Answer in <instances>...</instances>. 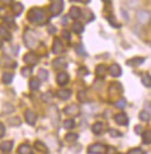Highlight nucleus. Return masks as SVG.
<instances>
[{
  "label": "nucleus",
  "mask_w": 151,
  "mask_h": 154,
  "mask_svg": "<svg viewBox=\"0 0 151 154\" xmlns=\"http://www.w3.org/2000/svg\"><path fill=\"white\" fill-rule=\"evenodd\" d=\"M136 21L142 26H146L151 21V14L145 9H141L136 13Z\"/></svg>",
  "instance_id": "nucleus-2"
},
{
  "label": "nucleus",
  "mask_w": 151,
  "mask_h": 154,
  "mask_svg": "<svg viewBox=\"0 0 151 154\" xmlns=\"http://www.w3.org/2000/svg\"><path fill=\"white\" fill-rule=\"evenodd\" d=\"M144 144H151V131H145L142 134Z\"/></svg>",
  "instance_id": "nucleus-31"
},
{
  "label": "nucleus",
  "mask_w": 151,
  "mask_h": 154,
  "mask_svg": "<svg viewBox=\"0 0 151 154\" xmlns=\"http://www.w3.org/2000/svg\"><path fill=\"white\" fill-rule=\"evenodd\" d=\"M72 30L75 31V32H77V34L83 32V30H84L83 24H82L80 22H75L73 24H72Z\"/></svg>",
  "instance_id": "nucleus-27"
},
{
  "label": "nucleus",
  "mask_w": 151,
  "mask_h": 154,
  "mask_svg": "<svg viewBox=\"0 0 151 154\" xmlns=\"http://www.w3.org/2000/svg\"><path fill=\"white\" fill-rule=\"evenodd\" d=\"M40 80L38 79H31L29 81V87L31 91H37L38 88H40Z\"/></svg>",
  "instance_id": "nucleus-23"
},
{
  "label": "nucleus",
  "mask_w": 151,
  "mask_h": 154,
  "mask_svg": "<svg viewBox=\"0 0 151 154\" xmlns=\"http://www.w3.org/2000/svg\"><path fill=\"white\" fill-rule=\"evenodd\" d=\"M75 121L73 119H66V121H64V123H63V126L65 128V129H68V130H71V129H73L75 128Z\"/></svg>",
  "instance_id": "nucleus-29"
},
{
  "label": "nucleus",
  "mask_w": 151,
  "mask_h": 154,
  "mask_svg": "<svg viewBox=\"0 0 151 154\" xmlns=\"http://www.w3.org/2000/svg\"><path fill=\"white\" fill-rule=\"evenodd\" d=\"M23 11V5L22 4H20V2H15L12 5V12H13V14L14 15H20L21 13H22Z\"/></svg>",
  "instance_id": "nucleus-16"
},
{
  "label": "nucleus",
  "mask_w": 151,
  "mask_h": 154,
  "mask_svg": "<svg viewBox=\"0 0 151 154\" xmlns=\"http://www.w3.org/2000/svg\"><path fill=\"white\" fill-rule=\"evenodd\" d=\"M0 35H1V37H4V39H6V41H11V34H9L6 29L0 28Z\"/></svg>",
  "instance_id": "nucleus-32"
},
{
  "label": "nucleus",
  "mask_w": 151,
  "mask_h": 154,
  "mask_svg": "<svg viewBox=\"0 0 151 154\" xmlns=\"http://www.w3.org/2000/svg\"><path fill=\"white\" fill-rule=\"evenodd\" d=\"M65 65V59L63 57H59V58H56L53 62V66L55 69H58L60 67H63Z\"/></svg>",
  "instance_id": "nucleus-19"
},
{
  "label": "nucleus",
  "mask_w": 151,
  "mask_h": 154,
  "mask_svg": "<svg viewBox=\"0 0 151 154\" xmlns=\"http://www.w3.org/2000/svg\"><path fill=\"white\" fill-rule=\"evenodd\" d=\"M23 60L26 64H28V65H35V64H37L38 62V58L37 56L35 54H33V52H29V54H27L24 57H23Z\"/></svg>",
  "instance_id": "nucleus-7"
},
{
  "label": "nucleus",
  "mask_w": 151,
  "mask_h": 154,
  "mask_svg": "<svg viewBox=\"0 0 151 154\" xmlns=\"http://www.w3.org/2000/svg\"><path fill=\"white\" fill-rule=\"evenodd\" d=\"M63 7H64V2H63V0H51V4H50L49 11H50V13H51L53 16H56L62 13Z\"/></svg>",
  "instance_id": "nucleus-3"
},
{
  "label": "nucleus",
  "mask_w": 151,
  "mask_h": 154,
  "mask_svg": "<svg viewBox=\"0 0 151 154\" xmlns=\"http://www.w3.org/2000/svg\"><path fill=\"white\" fill-rule=\"evenodd\" d=\"M106 154H119L117 152V149L116 148H114V147L109 146V147H106Z\"/></svg>",
  "instance_id": "nucleus-37"
},
{
  "label": "nucleus",
  "mask_w": 151,
  "mask_h": 154,
  "mask_svg": "<svg viewBox=\"0 0 151 154\" xmlns=\"http://www.w3.org/2000/svg\"><path fill=\"white\" fill-rule=\"evenodd\" d=\"M69 15L71 16L72 19L77 20V19H79V17H80V15H82V11H80L78 7H72L71 9H70Z\"/></svg>",
  "instance_id": "nucleus-20"
},
{
  "label": "nucleus",
  "mask_w": 151,
  "mask_h": 154,
  "mask_svg": "<svg viewBox=\"0 0 151 154\" xmlns=\"http://www.w3.org/2000/svg\"><path fill=\"white\" fill-rule=\"evenodd\" d=\"M78 99L80 101H84V99H85V92H79V94H78Z\"/></svg>",
  "instance_id": "nucleus-44"
},
{
  "label": "nucleus",
  "mask_w": 151,
  "mask_h": 154,
  "mask_svg": "<svg viewBox=\"0 0 151 154\" xmlns=\"http://www.w3.org/2000/svg\"><path fill=\"white\" fill-rule=\"evenodd\" d=\"M6 133V129H5V125L0 122V138H2Z\"/></svg>",
  "instance_id": "nucleus-39"
},
{
  "label": "nucleus",
  "mask_w": 151,
  "mask_h": 154,
  "mask_svg": "<svg viewBox=\"0 0 151 154\" xmlns=\"http://www.w3.org/2000/svg\"><path fill=\"white\" fill-rule=\"evenodd\" d=\"M126 100L124 99H120V100H117L116 102H115V107L119 109H123L124 107H126Z\"/></svg>",
  "instance_id": "nucleus-34"
},
{
  "label": "nucleus",
  "mask_w": 151,
  "mask_h": 154,
  "mask_svg": "<svg viewBox=\"0 0 151 154\" xmlns=\"http://www.w3.org/2000/svg\"><path fill=\"white\" fill-rule=\"evenodd\" d=\"M108 72H109V74L112 77H120L121 74H122V69H121L120 65H117V64L111 65L109 69H108Z\"/></svg>",
  "instance_id": "nucleus-10"
},
{
  "label": "nucleus",
  "mask_w": 151,
  "mask_h": 154,
  "mask_svg": "<svg viewBox=\"0 0 151 154\" xmlns=\"http://www.w3.org/2000/svg\"><path fill=\"white\" fill-rule=\"evenodd\" d=\"M105 2H111V0H104Z\"/></svg>",
  "instance_id": "nucleus-49"
},
{
  "label": "nucleus",
  "mask_w": 151,
  "mask_h": 154,
  "mask_svg": "<svg viewBox=\"0 0 151 154\" xmlns=\"http://www.w3.org/2000/svg\"><path fill=\"white\" fill-rule=\"evenodd\" d=\"M8 124L12 125V126H19V125L21 124V121H20L19 117H14V118H11V119L8 121Z\"/></svg>",
  "instance_id": "nucleus-33"
},
{
  "label": "nucleus",
  "mask_w": 151,
  "mask_h": 154,
  "mask_svg": "<svg viewBox=\"0 0 151 154\" xmlns=\"http://www.w3.org/2000/svg\"><path fill=\"white\" fill-rule=\"evenodd\" d=\"M71 1H78V0H71Z\"/></svg>",
  "instance_id": "nucleus-51"
},
{
  "label": "nucleus",
  "mask_w": 151,
  "mask_h": 154,
  "mask_svg": "<svg viewBox=\"0 0 151 154\" xmlns=\"http://www.w3.org/2000/svg\"><path fill=\"white\" fill-rule=\"evenodd\" d=\"M135 132L137 134H141V133H142V126H141V125H137L135 128Z\"/></svg>",
  "instance_id": "nucleus-43"
},
{
  "label": "nucleus",
  "mask_w": 151,
  "mask_h": 154,
  "mask_svg": "<svg viewBox=\"0 0 151 154\" xmlns=\"http://www.w3.org/2000/svg\"><path fill=\"white\" fill-rule=\"evenodd\" d=\"M12 148H13V141H11V140L2 141V143L0 144V149H1L4 153H8V152H11V151H12Z\"/></svg>",
  "instance_id": "nucleus-14"
},
{
  "label": "nucleus",
  "mask_w": 151,
  "mask_h": 154,
  "mask_svg": "<svg viewBox=\"0 0 151 154\" xmlns=\"http://www.w3.org/2000/svg\"><path fill=\"white\" fill-rule=\"evenodd\" d=\"M28 20L30 22L36 23V24H42L47 21V16H45V13L42 9L33 8L28 12Z\"/></svg>",
  "instance_id": "nucleus-1"
},
{
  "label": "nucleus",
  "mask_w": 151,
  "mask_h": 154,
  "mask_svg": "<svg viewBox=\"0 0 151 154\" xmlns=\"http://www.w3.org/2000/svg\"><path fill=\"white\" fill-rule=\"evenodd\" d=\"M42 99H43V101H45V102H49V101L53 99V94L50 92L45 93V94L42 95Z\"/></svg>",
  "instance_id": "nucleus-38"
},
{
  "label": "nucleus",
  "mask_w": 151,
  "mask_h": 154,
  "mask_svg": "<svg viewBox=\"0 0 151 154\" xmlns=\"http://www.w3.org/2000/svg\"><path fill=\"white\" fill-rule=\"evenodd\" d=\"M128 154H145L144 153V151L142 149V148H131L130 151L128 152Z\"/></svg>",
  "instance_id": "nucleus-35"
},
{
  "label": "nucleus",
  "mask_w": 151,
  "mask_h": 154,
  "mask_svg": "<svg viewBox=\"0 0 151 154\" xmlns=\"http://www.w3.org/2000/svg\"><path fill=\"white\" fill-rule=\"evenodd\" d=\"M80 1H83L85 4H87V2H90V0H80Z\"/></svg>",
  "instance_id": "nucleus-48"
},
{
  "label": "nucleus",
  "mask_w": 151,
  "mask_h": 154,
  "mask_svg": "<svg viewBox=\"0 0 151 154\" xmlns=\"http://www.w3.org/2000/svg\"><path fill=\"white\" fill-rule=\"evenodd\" d=\"M1 46H2V42L0 41V49H1Z\"/></svg>",
  "instance_id": "nucleus-50"
},
{
  "label": "nucleus",
  "mask_w": 151,
  "mask_h": 154,
  "mask_svg": "<svg viewBox=\"0 0 151 154\" xmlns=\"http://www.w3.org/2000/svg\"><path fill=\"white\" fill-rule=\"evenodd\" d=\"M114 119H115V122L119 125H127L128 124V116L126 115V114H123V112H120V114L115 115Z\"/></svg>",
  "instance_id": "nucleus-11"
},
{
  "label": "nucleus",
  "mask_w": 151,
  "mask_h": 154,
  "mask_svg": "<svg viewBox=\"0 0 151 154\" xmlns=\"http://www.w3.org/2000/svg\"><path fill=\"white\" fill-rule=\"evenodd\" d=\"M87 152L90 154H105L106 146H104L102 144H93L88 147Z\"/></svg>",
  "instance_id": "nucleus-5"
},
{
  "label": "nucleus",
  "mask_w": 151,
  "mask_h": 154,
  "mask_svg": "<svg viewBox=\"0 0 151 154\" xmlns=\"http://www.w3.org/2000/svg\"><path fill=\"white\" fill-rule=\"evenodd\" d=\"M23 41L26 43V45L28 48H35V45L37 44V38L35 37V35L31 31H27L23 36Z\"/></svg>",
  "instance_id": "nucleus-4"
},
{
  "label": "nucleus",
  "mask_w": 151,
  "mask_h": 154,
  "mask_svg": "<svg viewBox=\"0 0 151 154\" xmlns=\"http://www.w3.org/2000/svg\"><path fill=\"white\" fill-rule=\"evenodd\" d=\"M24 119H26V122L29 124V125H34L35 122H36V115H35V112L31 111V110H26V112H24Z\"/></svg>",
  "instance_id": "nucleus-9"
},
{
  "label": "nucleus",
  "mask_w": 151,
  "mask_h": 154,
  "mask_svg": "<svg viewBox=\"0 0 151 154\" xmlns=\"http://www.w3.org/2000/svg\"><path fill=\"white\" fill-rule=\"evenodd\" d=\"M144 62H145V58H143V57H134V58L127 60V65H129V66H140Z\"/></svg>",
  "instance_id": "nucleus-12"
},
{
  "label": "nucleus",
  "mask_w": 151,
  "mask_h": 154,
  "mask_svg": "<svg viewBox=\"0 0 151 154\" xmlns=\"http://www.w3.org/2000/svg\"><path fill=\"white\" fill-rule=\"evenodd\" d=\"M63 51V43L60 42V39L55 38L53 39V52L56 54H60Z\"/></svg>",
  "instance_id": "nucleus-13"
},
{
  "label": "nucleus",
  "mask_w": 151,
  "mask_h": 154,
  "mask_svg": "<svg viewBox=\"0 0 151 154\" xmlns=\"http://www.w3.org/2000/svg\"><path fill=\"white\" fill-rule=\"evenodd\" d=\"M12 80H13V74H11V73H4L2 74V81H4V84L9 85L12 82Z\"/></svg>",
  "instance_id": "nucleus-28"
},
{
  "label": "nucleus",
  "mask_w": 151,
  "mask_h": 154,
  "mask_svg": "<svg viewBox=\"0 0 151 154\" xmlns=\"http://www.w3.org/2000/svg\"><path fill=\"white\" fill-rule=\"evenodd\" d=\"M142 84H143L145 87H151V75L150 74H143L142 75Z\"/></svg>",
  "instance_id": "nucleus-24"
},
{
  "label": "nucleus",
  "mask_w": 151,
  "mask_h": 154,
  "mask_svg": "<svg viewBox=\"0 0 151 154\" xmlns=\"http://www.w3.org/2000/svg\"><path fill=\"white\" fill-rule=\"evenodd\" d=\"M4 4H6V5H8V4H12L13 2V0H1Z\"/></svg>",
  "instance_id": "nucleus-46"
},
{
  "label": "nucleus",
  "mask_w": 151,
  "mask_h": 154,
  "mask_svg": "<svg viewBox=\"0 0 151 154\" xmlns=\"http://www.w3.org/2000/svg\"><path fill=\"white\" fill-rule=\"evenodd\" d=\"M92 131L95 134H102L105 132V125H104V123H100V122L94 123L93 126H92Z\"/></svg>",
  "instance_id": "nucleus-15"
},
{
  "label": "nucleus",
  "mask_w": 151,
  "mask_h": 154,
  "mask_svg": "<svg viewBox=\"0 0 151 154\" xmlns=\"http://www.w3.org/2000/svg\"><path fill=\"white\" fill-rule=\"evenodd\" d=\"M21 74H22L23 77H28L31 74V67H23L21 69Z\"/></svg>",
  "instance_id": "nucleus-36"
},
{
  "label": "nucleus",
  "mask_w": 151,
  "mask_h": 154,
  "mask_svg": "<svg viewBox=\"0 0 151 154\" xmlns=\"http://www.w3.org/2000/svg\"><path fill=\"white\" fill-rule=\"evenodd\" d=\"M79 111H80V109L77 104H70L64 108V114L68 116H72V117L79 115Z\"/></svg>",
  "instance_id": "nucleus-6"
},
{
  "label": "nucleus",
  "mask_w": 151,
  "mask_h": 154,
  "mask_svg": "<svg viewBox=\"0 0 151 154\" xmlns=\"http://www.w3.org/2000/svg\"><path fill=\"white\" fill-rule=\"evenodd\" d=\"M57 96L59 97L60 100H68L69 97L71 96V91L69 89H60L57 92Z\"/></svg>",
  "instance_id": "nucleus-18"
},
{
  "label": "nucleus",
  "mask_w": 151,
  "mask_h": 154,
  "mask_svg": "<svg viewBox=\"0 0 151 154\" xmlns=\"http://www.w3.org/2000/svg\"><path fill=\"white\" fill-rule=\"evenodd\" d=\"M77 52H78L79 54H85V51H84L83 45H78V46H77Z\"/></svg>",
  "instance_id": "nucleus-42"
},
{
  "label": "nucleus",
  "mask_w": 151,
  "mask_h": 154,
  "mask_svg": "<svg viewBox=\"0 0 151 154\" xmlns=\"http://www.w3.org/2000/svg\"><path fill=\"white\" fill-rule=\"evenodd\" d=\"M69 74L68 73H65V72H60L57 74V78H56V80H57V84L59 86H65L66 84L69 82Z\"/></svg>",
  "instance_id": "nucleus-8"
},
{
  "label": "nucleus",
  "mask_w": 151,
  "mask_h": 154,
  "mask_svg": "<svg viewBox=\"0 0 151 154\" xmlns=\"http://www.w3.org/2000/svg\"><path fill=\"white\" fill-rule=\"evenodd\" d=\"M109 133H111V136H112V137H119V136H121L120 132L115 131L114 129H112V130H109Z\"/></svg>",
  "instance_id": "nucleus-41"
},
{
  "label": "nucleus",
  "mask_w": 151,
  "mask_h": 154,
  "mask_svg": "<svg viewBox=\"0 0 151 154\" xmlns=\"http://www.w3.org/2000/svg\"><path fill=\"white\" fill-rule=\"evenodd\" d=\"M113 19H114V17H108V21H109V22L112 23V24H113L114 27H119V24H117V23L115 22V21H114Z\"/></svg>",
  "instance_id": "nucleus-45"
},
{
  "label": "nucleus",
  "mask_w": 151,
  "mask_h": 154,
  "mask_svg": "<svg viewBox=\"0 0 151 154\" xmlns=\"http://www.w3.org/2000/svg\"><path fill=\"white\" fill-rule=\"evenodd\" d=\"M138 117H140V119H141V121H143V122H148V121L150 119V112H149L148 110H143V111H141V112H140Z\"/></svg>",
  "instance_id": "nucleus-26"
},
{
  "label": "nucleus",
  "mask_w": 151,
  "mask_h": 154,
  "mask_svg": "<svg viewBox=\"0 0 151 154\" xmlns=\"http://www.w3.org/2000/svg\"><path fill=\"white\" fill-rule=\"evenodd\" d=\"M55 31H56V29H55L53 27H50V28H49V32H50V34H53V32H55Z\"/></svg>",
  "instance_id": "nucleus-47"
},
{
  "label": "nucleus",
  "mask_w": 151,
  "mask_h": 154,
  "mask_svg": "<svg viewBox=\"0 0 151 154\" xmlns=\"http://www.w3.org/2000/svg\"><path fill=\"white\" fill-rule=\"evenodd\" d=\"M49 77V73H48V71L44 69H41L38 71V74H37V79L38 80H41V81H45Z\"/></svg>",
  "instance_id": "nucleus-21"
},
{
  "label": "nucleus",
  "mask_w": 151,
  "mask_h": 154,
  "mask_svg": "<svg viewBox=\"0 0 151 154\" xmlns=\"http://www.w3.org/2000/svg\"><path fill=\"white\" fill-rule=\"evenodd\" d=\"M35 148L40 152H42V153H48V148L42 141H36L35 143Z\"/></svg>",
  "instance_id": "nucleus-25"
},
{
  "label": "nucleus",
  "mask_w": 151,
  "mask_h": 154,
  "mask_svg": "<svg viewBox=\"0 0 151 154\" xmlns=\"http://www.w3.org/2000/svg\"><path fill=\"white\" fill-rule=\"evenodd\" d=\"M77 139H78V134H76V133H68L65 136V140L68 143H75Z\"/></svg>",
  "instance_id": "nucleus-30"
},
{
  "label": "nucleus",
  "mask_w": 151,
  "mask_h": 154,
  "mask_svg": "<svg viewBox=\"0 0 151 154\" xmlns=\"http://www.w3.org/2000/svg\"><path fill=\"white\" fill-rule=\"evenodd\" d=\"M18 154H31V147L27 144H22L18 148Z\"/></svg>",
  "instance_id": "nucleus-17"
},
{
  "label": "nucleus",
  "mask_w": 151,
  "mask_h": 154,
  "mask_svg": "<svg viewBox=\"0 0 151 154\" xmlns=\"http://www.w3.org/2000/svg\"><path fill=\"white\" fill-rule=\"evenodd\" d=\"M107 71H108V69H107V67H106L105 65H99L98 67L95 69V73H97L98 77H105Z\"/></svg>",
  "instance_id": "nucleus-22"
},
{
  "label": "nucleus",
  "mask_w": 151,
  "mask_h": 154,
  "mask_svg": "<svg viewBox=\"0 0 151 154\" xmlns=\"http://www.w3.org/2000/svg\"><path fill=\"white\" fill-rule=\"evenodd\" d=\"M62 37L64 39H66V41H70V32H69L68 30H63L62 31Z\"/></svg>",
  "instance_id": "nucleus-40"
}]
</instances>
